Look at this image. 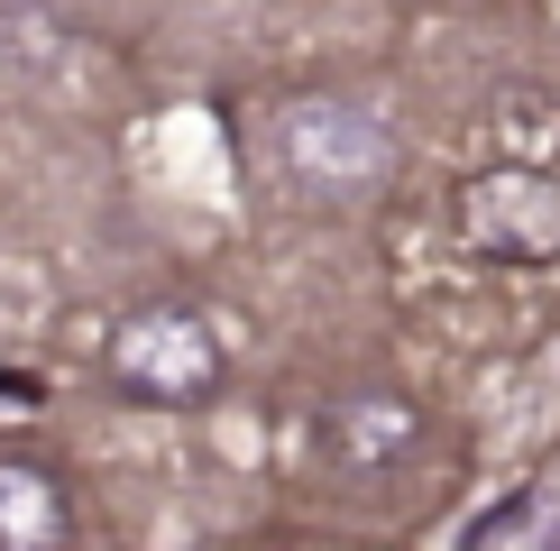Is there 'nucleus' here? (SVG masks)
Listing matches in <instances>:
<instances>
[{
	"label": "nucleus",
	"instance_id": "f257e3e1",
	"mask_svg": "<svg viewBox=\"0 0 560 551\" xmlns=\"http://www.w3.org/2000/svg\"><path fill=\"white\" fill-rule=\"evenodd\" d=\"M110 377L148 405H202L221 386V340L194 313H138L110 340Z\"/></svg>",
	"mask_w": 560,
	"mask_h": 551
},
{
	"label": "nucleus",
	"instance_id": "f03ea898",
	"mask_svg": "<svg viewBox=\"0 0 560 551\" xmlns=\"http://www.w3.org/2000/svg\"><path fill=\"white\" fill-rule=\"evenodd\" d=\"M459 230H469L478 258H505V267H533V258H560V184L551 175H478L459 194Z\"/></svg>",
	"mask_w": 560,
	"mask_h": 551
},
{
	"label": "nucleus",
	"instance_id": "7ed1b4c3",
	"mask_svg": "<svg viewBox=\"0 0 560 551\" xmlns=\"http://www.w3.org/2000/svg\"><path fill=\"white\" fill-rule=\"evenodd\" d=\"M386 129L368 120L359 102H303L285 120V166L294 184H313V194H359V184L386 175Z\"/></svg>",
	"mask_w": 560,
	"mask_h": 551
},
{
	"label": "nucleus",
	"instance_id": "20e7f679",
	"mask_svg": "<svg viewBox=\"0 0 560 551\" xmlns=\"http://www.w3.org/2000/svg\"><path fill=\"white\" fill-rule=\"evenodd\" d=\"M65 542V496L28 459H0V551H56Z\"/></svg>",
	"mask_w": 560,
	"mask_h": 551
},
{
	"label": "nucleus",
	"instance_id": "39448f33",
	"mask_svg": "<svg viewBox=\"0 0 560 551\" xmlns=\"http://www.w3.org/2000/svg\"><path fill=\"white\" fill-rule=\"evenodd\" d=\"M413 442V413L405 405H349L340 413V450L349 459H386V450H405Z\"/></svg>",
	"mask_w": 560,
	"mask_h": 551
}]
</instances>
